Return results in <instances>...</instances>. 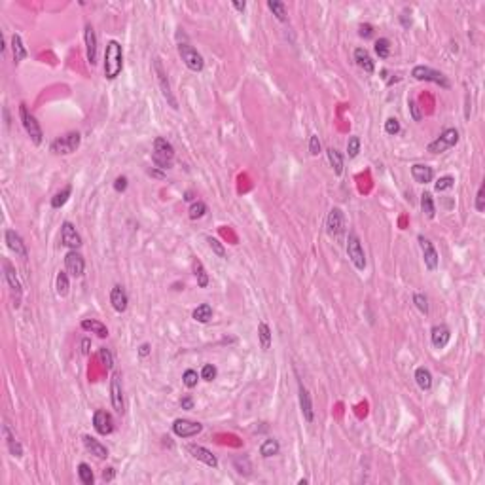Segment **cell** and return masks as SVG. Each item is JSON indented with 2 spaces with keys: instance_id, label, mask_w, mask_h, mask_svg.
<instances>
[{
  "instance_id": "f35d334b",
  "label": "cell",
  "mask_w": 485,
  "mask_h": 485,
  "mask_svg": "<svg viewBox=\"0 0 485 485\" xmlns=\"http://www.w3.org/2000/svg\"><path fill=\"white\" fill-rule=\"evenodd\" d=\"M55 288H57V294L61 298H65L68 294V288H70V282H68V275L65 271H61L57 275V281H55Z\"/></svg>"
},
{
  "instance_id": "c3c4849f",
  "label": "cell",
  "mask_w": 485,
  "mask_h": 485,
  "mask_svg": "<svg viewBox=\"0 0 485 485\" xmlns=\"http://www.w3.org/2000/svg\"><path fill=\"white\" fill-rule=\"evenodd\" d=\"M385 131H387V135H398V133H400V123H398V119L396 118L387 119V121H385Z\"/></svg>"
},
{
  "instance_id": "74e56055",
  "label": "cell",
  "mask_w": 485,
  "mask_h": 485,
  "mask_svg": "<svg viewBox=\"0 0 485 485\" xmlns=\"http://www.w3.org/2000/svg\"><path fill=\"white\" fill-rule=\"evenodd\" d=\"M78 476H80V479H82V483L84 485H93L95 477H93V472H91V466H89V464L80 462V464H78Z\"/></svg>"
},
{
  "instance_id": "7a4b0ae2",
  "label": "cell",
  "mask_w": 485,
  "mask_h": 485,
  "mask_svg": "<svg viewBox=\"0 0 485 485\" xmlns=\"http://www.w3.org/2000/svg\"><path fill=\"white\" fill-rule=\"evenodd\" d=\"M152 161L155 167L159 169H171L173 161H175V148L167 138L157 136L153 140V152H152Z\"/></svg>"
},
{
  "instance_id": "9a60e30c",
  "label": "cell",
  "mask_w": 485,
  "mask_h": 485,
  "mask_svg": "<svg viewBox=\"0 0 485 485\" xmlns=\"http://www.w3.org/2000/svg\"><path fill=\"white\" fill-rule=\"evenodd\" d=\"M419 245H421V250H423V258H425V265L430 269V271H434L436 267H438V262H440V258H438V252H436V248L432 247V243L428 241V239H425L423 235H419Z\"/></svg>"
},
{
  "instance_id": "be15d7a7",
  "label": "cell",
  "mask_w": 485,
  "mask_h": 485,
  "mask_svg": "<svg viewBox=\"0 0 485 485\" xmlns=\"http://www.w3.org/2000/svg\"><path fill=\"white\" fill-rule=\"evenodd\" d=\"M400 19H402V25H404V27H409V25H411V19H408V14H402Z\"/></svg>"
},
{
  "instance_id": "484cf974",
  "label": "cell",
  "mask_w": 485,
  "mask_h": 485,
  "mask_svg": "<svg viewBox=\"0 0 485 485\" xmlns=\"http://www.w3.org/2000/svg\"><path fill=\"white\" fill-rule=\"evenodd\" d=\"M84 445L85 449L91 453V455H95L97 459H106L108 457V449L101 442H97L95 438H91V436H84Z\"/></svg>"
},
{
  "instance_id": "f907efd6",
  "label": "cell",
  "mask_w": 485,
  "mask_h": 485,
  "mask_svg": "<svg viewBox=\"0 0 485 485\" xmlns=\"http://www.w3.org/2000/svg\"><path fill=\"white\" fill-rule=\"evenodd\" d=\"M201 377H203L205 381H213L214 377H216V366H213V364H205L203 370H201Z\"/></svg>"
},
{
  "instance_id": "ba28073f",
  "label": "cell",
  "mask_w": 485,
  "mask_h": 485,
  "mask_svg": "<svg viewBox=\"0 0 485 485\" xmlns=\"http://www.w3.org/2000/svg\"><path fill=\"white\" fill-rule=\"evenodd\" d=\"M179 53H180V57H182V61H184V65H186L190 70H194V72H201V70H203L205 61H203V57H201V53H199L196 48H192L190 44H180Z\"/></svg>"
},
{
  "instance_id": "277c9868",
  "label": "cell",
  "mask_w": 485,
  "mask_h": 485,
  "mask_svg": "<svg viewBox=\"0 0 485 485\" xmlns=\"http://www.w3.org/2000/svg\"><path fill=\"white\" fill-rule=\"evenodd\" d=\"M411 76L415 78V80H419V82H432V84L442 85L443 89H449V87H451L449 80L443 76L442 72H438V70H434V68H430V67L419 65V67H415L413 70H411Z\"/></svg>"
},
{
  "instance_id": "d6986e66",
  "label": "cell",
  "mask_w": 485,
  "mask_h": 485,
  "mask_svg": "<svg viewBox=\"0 0 485 485\" xmlns=\"http://www.w3.org/2000/svg\"><path fill=\"white\" fill-rule=\"evenodd\" d=\"M4 237H6V243H8L10 250L16 252V256H19V258L25 260L27 256H29V252H27V247H25V243H23V239H21V235L16 233L14 230H6Z\"/></svg>"
},
{
  "instance_id": "f6af8a7d",
  "label": "cell",
  "mask_w": 485,
  "mask_h": 485,
  "mask_svg": "<svg viewBox=\"0 0 485 485\" xmlns=\"http://www.w3.org/2000/svg\"><path fill=\"white\" fill-rule=\"evenodd\" d=\"M358 152H360V138L351 136L349 142H347V153H349V157H357Z\"/></svg>"
},
{
  "instance_id": "680465c9",
  "label": "cell",
  "mask_w": 485,
  "mask_h": 485,
  "mask_svg": "<svg viewBox=\"0 0 485 485\" xmlns=\"http://www.w3.org/2000/svg\"><path fill=\"white\" fill-rule=\"evenodd\" d=\"M114 476H116V470L114 468H106L104 472H102V479H104V481H112Z\"/></svg>"
},
{
  "instance_id": "7bdbcfd3",
  "label": "cell",
  "mask_w": 485,
  "mask_h": 485,
  "mask_svg": "<svg viewBox=\"0 0 485 485\" xmlns=\"http://www.w3.org/2000/svg\"><path fill=\"white\" fill-rule=\"evenodd\" d=\"M199 375H197L196 370H186L184 372V375H182V381H184V385H186L188 389H194V387H197V379Z\"/></svg>"
},
{
  "instance_id": "91938a15",
  "label": "cell",
  "mask_w": 485,
  "mask_h": 485,
  "mask_svg": "<svg viewBox=\"0 0 485 485\" xmlns=\"http://www.w3.org/2000/svg\"><path fill=\"white\" fill-rule=\"evenodd\" d=\"M138 355H140V357H148V355H150V345H148V343H142L140 349H138Z\"/></svg>"
},
{
  "instance_id": "6da1fadb",
  "label": "cell",
  "mask_w": 485,
  "mask_h": 485,
  "mask_svg": "<svg viewBox=\"0 0 485 485\" xmlns=\"http://www.w3.org/2000/svg\"><path fill=\"white\" fill-rule=\"evenodd\" d=\"M123 68V51H121V46L116 40H110L106 44V50H104V76L108 80H114V78L119 76Z\"/></svg>"
},
{
  "instance_id": "ab89813d",
  "label": "cell",
  "mask_w": 485,
  "mask_h": 485,
  "mask_svg": "<svg viewBox=\"0 0 485 485\" xmlns=\"http://www.w3.org/2000/svg\"><path fill=\"white\" fill-rule=\"evenodd\" d=\"M375 53L379 55V59H387L389 53H391V42L387 38H379L375 42Z\"/></svg>"
},
{
  "instance_id": "94428289",
  "label": "cell",
  "mask_w": 485,
  "mask_h": 485,
  "mask_svg": "<svg viewBox=\"0 0 485 485\" xmlns=\"http://www.w3.org/2000/svg\"><path fill=\"white\" fill-rule=\"evenodd\" d=\"M233 8L239 10V12H245V8H247V4H245V2H233Z\"/></svg>"
},
{
  "instance_id": "b9f144b4",
  "label": "cell",
  "mask_w": 485,
  "mask_h": 485,
  "mask_svg": "<svg viewBox=\"0 0 485 485\" xmlns=\"http://www.w3.org/2000/svg\"><path fill=\"white\" fill-rule=\"evenodd\" d=\"M194 269H196L197 284H199L201 288H207V284H209V275L205 273V269H203V265H201V262H196V264H194Z\"/></svg>"
},
{
  "instance_id": "7c38bea8",
  "label": "cell",
  "mask_w": 485,
  "mask_h": 485,
  "mask_svg": "<svg viewBox=\"0 0 485 485\" xmlns=\"http://www.w3.org/2000/svg\"><path fill=\"white\" fill-rule=\"evenodd\" d=\"M93 426L101 436H108L114 432V419H112V415L108 411L97 409L93 413Z\"/></svg>"
},
{
  "instance_id": "f546056e",
  "label": "cell",
  "mask_w": 485,
  "mask_h": 485,
  "mask_svg": "<svg viewBox=\"0 0 485 485\" xmlns=\"http://www.w3.org/2000/svg\"><path fill=\"white\" fill-rule=\"evenodd\" d=\"M415 381H417L419 389L430 391V387H432V375H430V372L426 368H417L415 370Z\"/></svg>"
},
{
  "instance_id": "ac0fdd59",
  "label": "cell",
  "mask_w": 485,
  "mask_h": 485,
  "mask_svg": "<svg viewBox=\"0 0 485 485\" xmlns=\"http://www.w3.org/2000/svg\"><path fill=\"white\" fill-rule=\"evenodd\" d=\"M84 40H85L87 63H89V65H95V63H97V34H95V29L91 25H85Z\"/></svg>"
},
{
  "instance_id": "7402d4cb",
  "label": "cell",
  "mask_w": 485,
  "mask_h": 485,
  "mask_svg": "<svg viewBox=\"0 0 485 485\" xmlns=\"http://www.w3.org/2000/svg\"><path fill=\"white\" fill-rule=\"evenodd\" d=\"M430 340H432V345L436 349H443L451 340V332H449V328L445 324H436L432 328V332H430Z\"/></svg>"
},
{
  "instance_id": "816d5d0a",
  "label": "cell",
  "mask_w": 485,
  "mask_h": 485,
  "mask_svg": "<svg viewBox=\"0 0 485 485\" xmlns=\"http://www.w3.org/2000/svg\"><path fill=\"white\" fill-rule=\"evenodd\" d=\"M309 152H311V155H318L320 153V140H318L316 135H311V138H309Z\"/></svg>"
},
{
  "instance_id": "4fadbf2b",
  "label": "cell",
  "mask_w": 485,
  "mask_h": 485,
  "mask_svg": "<svg viewBox=\"0 0 485 485\" xmlns=\"http://www.w3.org/2000/svg\"><path fill=\"white\" fill-rule=\"evenodd\" d=\"M65 267H67V273L72 275V277H82L85 271V262L84 256L80 254L78 250H70L65 256Z\"/></svg>"
},
{
  "instance_id": "e0dca14e",
  "label": "cell",
  "mask_w": 485,
  "mask_h": 485,
  "mask_svg": "<svg viewBox=\"0 0 485 485\" xmlns=\"http://www.w3.org/2000/svg\"><path fill=\"white\" fill-rule=\"evenodd\" d=\"M2 267H4V279L8 281L12 292L16 294V307H19V301H21V282H19V279H17L16 269H14V265L10 264L8 260L2 262Z\"/></svg>"
},
{
  "instance_id": "e575fe53",
  "label": "cell",
  "mask_w": 485,
  "mask_h": 485,
  "mask_svg": "<svg viewBox=\"0 0 485 485\" xmlns=\"http://www.w3.org/2000/svg\"><path fill=\"white\" fill-rule=\"evenodd\" d=\"M421 209H423V213L426 214V218H434L436 205H434V199H432V194L425 192V194L421 196Z\"/></svg>"
},
{
  "instance_id": "5bb4252c",
  "label": "cell",
  "mask_w": 485,
  "mask_h": 485,
  "mask_svg": "<svg viewBox=\"0 0 485 485\" xmlns=\"http://www.w3.org/2000/svg\"><path fill=\"white\" fill-rule=\"evenodd\" d=\"M61 241L70 250H78V248L82 247V237H80V233H78L76 228L70 222H65L63 224V228H61Z\"/></svg>"
},
{
  "instance_id": "60d3db41",
  "label": "cell",
  "mask_w": 485,
  "mask_h": 485,
  "mask_svg": "<svg viewBox=\"0 0 485 485\" xmlns=\"http://www.w3.org/2000/svg\"><path fill=\"white\" fill-rule=\"evenodd\" d=\"M205 214H207V205L203 201L192 203V207H190V218L192 220H199V218H203Z\"/></svg>"
},
{
  "instance_id": "d6a6232c",
  "label": "cell",
  "mask_w": 485,
  "mask_h": 485,
  "mask_svg": "<svg viewBox=\"0 0 485 485\" xmlns=\"http://www.w3.org/2000/svg\"><path fill=\"white\" fill-rule=\"evenodd\" d=\"M194 318H196L197 322L201 324H207L211 318H213V307L209 305V303H201L199 307H196L194 309Z\"/></svg>"
},
{
  "instance_id": "30bf717a",
  "label": "cell",
  "mask_w": 485,
  "mask_h": 485,
  "mask_svg": "<svg viewBox=\"0 0 485 485\" xmlns=\"http://www.w3.org/2000/svg\"><path fill=\"white\" fill-rule=\"evenodd\" d=\"M203 430L201 423L196 421H188V419H177L173 423V432L179 436V438H194Z\"/></svg>"
},
{
  "instance_id": "3957f363",
  "label": "cell",
  "mask_w": 485,
  "mask_h": 485,
  "mask_svg": "<svg viewBox=\"0 0 485 485\" xmlns=\"http://www.w3.org/2000/svg\"><path fill=\"white\" fill-rule=\"evenodd\" d=\"M19 118H21V123H23V127H25L27 135L31 136V140H33L34 144L38 146L40 142H42V127L38 125V121H36V118H34L31 112L27 110V104H19Z\"/></svg>"
},
{
  "instance_id": "db71d44e",
  "label": "cell",
  "mask_w": 485,
  "mask_h": 485,
  "mask_svg": "<svg viewBox=\"0 0 485 485\" xmlns=\"http://www.w3.org/2000/svg\"><path fill=\"white\" fill-rule=\"evenodd\" d=\"M408 104H409V112H411V119H413V121H421L423 114H421V110H419L417 102L411 99V101H409Z\"/></svg>"
},
{
  "instance_id": "44dd1931",
  "label": "cell",
  "mask_w": 485,
  "mask_h": 485,
  "mask_svg": "<svg viewBox=\"0 0 485 485\" xmlns=\"http://www.w3.org/2000/svg\"><path fill=\"white\" fill-rule=\"evenodd\" d=\"M299 408H301V415L307 423H313L315 419V411H313V402H311V394L303 385L299 383Z\"/></svg>"
},
{
  "instance_id": "8d00e7d4",
  "label": "cell",
  "mask_w": 485,
  "mask_h": 485,
  "mask_svg": "<svg viewBox=\"0 0 485 485\" xmlns=\"http://www.w3.org/2000/svg\"><path fill=\"white\" fill-rule=\"evenodd\" d=\"M70 194H72V188H70V186L63 188L61 192H57L55 196L51 197V207H53V209H61V207H63V205L68 201Z\"/></svg>"
},
{
  "instance_id": "603a6c76",
  "label": "cell",
  "mask_w": 485,
  "mask_h": 485,
  "mask_svg": "<svg viewBox=\"0 0 485 485\" xmlns=\"http://www.w3.org/2000/svg\"><path fill=\"white\" fill-rule=\"evenodd\" d=\"M110 303H112V307H114V311H118V313H123V311L127 309L129 298H127V292H125L123 286L116 284V286L110 290Z\"/></svg>"
},
{
  "instance_id": "6125c7cd",
  "label": "cell",
  "mask_w": 485,
  "mask_h": 485,
  "mask_svg": "<svg viewBox=\"0 0 485 485\" xmlns=\"http://www.w3.org/2000/svg\"><path fill=\"white\" fill-rule=\"evenodd\" d=\"M82 353H84V355H87V353H89V340L82 341Z\"/></svg>"
},
{
  "instance_id": "5b68a950",
  "label": "cell",
  "mask_w": 485,
  "mask_h": 485,
  "mask_svg": "<svg viewBox=\"0 0 485 485\" xmlns=\"http://www.w3.org/2000/svg\"><path fill=\"white\" fill-rule=\"evenodd\" d=\"M457 142H459V131L449 127V129H445L438 138H434L430 144L426 146V150H428L430 153H442V152H445V150L453 148Z\"/></svg>"
},
{
  "instance_id": "681fc988",
  "label": "cell",
  "mask_w": 485,
  "mask_h": 485,
  "mask_svg": "<svg viewBox=\"0 0 485 485\" xmlns=\"http://www.w3.org/2000/svg\"><path fill=\"white\" fill-rule=\"evenodd\" d=\"M99 358H101V362L104 364V366L110 370L112 366H114V358H112V353L106 347H101L99 349Z\"/></svg>"
},
{
  "instance_id": "8fae6325",
  "label": "cell",
  "mask_w": 485,
  "mask_h": 485,
  "mask_svg": "<svg viewBox=\"0 0 485 485\" xmlns=\"http://www.w3.org/2000/svg\"><path fill=\"white\" fill-rule=\"evenodd\" d=\"M153 70H155V74H157V82H159V87H161V93L163 97L169 101V104L177 110L179 108V104H177V99H175V95H173V91H171V84L169 80H167V74H165V70H163V65L159 59L153 61Z\"/></svg>"
},
{
  "instance_id": "6f0895ef",
  "label": "cell",
  "mask_w": 485,
  "mask_h": 485,
  "mask_svg": "<svg viewBox=\"0 0 485 485\" xmlns=\"http://www.w3.org/2000/svg\"><path fill=\"white\" fill-rule=\"evenodd\" d=\"M180 406H182V409H194V400H192V396H184V398L180 400Z\"/></svg>"
},
{
  "instance_id": "d590c367",
  "label": "cell",
  "mask_w": 485,
  "mask_h": 485,
  "mask_svg": "<svg viewBox=\"0 0 485 485\" xmlns=\"http://www.w3.org/2000/svg\"><path fill=\"white\" fill-rule=\"evenodd\" d=\"M279 442L277 440H273V438H269V440H265L264 443H262V447H260V455L262 457H265V459H269V457H275L277 453H279Z\"/></svg>"
},
{
  "instance_id": "f5cc1de1",
  "label": "cell",
  "mask_w": 485,
  "mask_h": 485,
  "mask_svg": "<svg viewBox=\"0 0 485 485\" xmlns=\"http://www.w3.org/2000/svg\"><path fill=\"white\" fill-rule=\"evenodd\" d=\"M476 209L479 211V213H483L485 211V188L479 186V190H477V196H476Z\"/></svg>"
},
{
  "instance_id": "83f0119b",
  "label": "cell",
  "mask_w": 485,
  "mask_h": 485,
  "mask_svg": "<svg viewBox=\"0 0 485 485\" xmlns=\"http://www.w3.org/2000/svg\"><path fill=\"white\" fill-rule=\"evenodd\" d=\"M82 328L85 332H91L95 336H99V338H106L108 336V328L102 322H99V320H93V318H84L82 320Z\"/></svg>"
},
{
  "instance_id": "11a10c76",
  "label": "cell",
  "mask_w": 485,
  "mask_h": 485,
  "mask_svg": "<svg viewBox=\"0 0 485 485\" xmlns=\"http://www.w3.org/2000/svg\"><path fill=\"white\" fill-rule=\"evenodd\" d=\"M358 34H360L362 38H372V34H374V27L370 25V23H364V25L358 27Z\"/></svg>"
},
{
  "instance_id": "f1b7e54d",
  "label": "cell",
  "mask_w": 485,
  "mask_h": 485,
  "mask_svg": "<svg viewBox=\"0 0 485 485\" xmlns=\"http://www.w3.org/2000/svg\"><path fill=\"white\" fill-rule=\"evenodd\" d=\"M12 51H14V63H21V61L25 59L27 55V48L23 46V40H21V36L19 34H14L12 36Z\"/></svg>"
},
{
  "instance_id": "cb8c5ba5",
  "label": "cell",
  "mask_w": 485,
  "mask_h": 485,
  "mask_svg": "<svg viewBox=\"0 0 485 485\" xmlns=\"http://www.w3.org/2000/svg\"><path fill=\"white\" fill-rule=\"evenodd\" d=\"M411 177L419 184H428V182H432V179H434V171H432V167H428V165L417 163V165L411 167Z\"/></svg>"
},
{
  "instance_id": "1f68e13d",
  "label": "cell",
  "mask_w": 485,
  "mask_h": 485,
  "mask_svg": "<svg viewBox=\"0 0 485 485\" xmlns=\"http://www.w3.org/2000/svg\"><path fill=\"white\" fill-rule=\"evenodd\" d=\"M326 155H328V161H330V165H332L334 173L340 177L341 173H343V157H341V153L336 150V148H328L326 150Z\"/></svg>"
},
{
  "instance_id": "8992f818",
  "label": "cell",
  "mask_w": 485,
  "mask_h": 485,
  "mask_svg": "<svg viewBox=\"0 0 485 485\" xmlns=\"http://www.w3.org/2000/svg\"><path fill=\"white\" fill-rule=\"evenodd\" d=\"M347 254H349L351 262H353V265L357 267L358 271H364L366 269V254H364L362 245H360V239L357 237L355 231H351L349 239H347Z\"/></svg>"
},
{
  "instance_id": "52a82bcc",
  "label": "cell",
  "mask_w": 485,
  "mask_h": 485,
  "mask_svg": "<svg viewBox=\"0 0 485 485\" xmlns=\"http://www.w3.org/2000/svg\"><path fill=\"white\" fill-rule=\"evenodd\" d=\"M80 140H82L80 133H68L65 136H59V138H55L51 142V152L61 153V155H68V153L76 152V148L80 146Z\"/></svg>"
},
{
  "instance_id": "9f6ffc18",
  "label": "cell",
  "mask_w": 485,
  "mask_h": 485,
  "mask_svg": "<svg viewBox=\"0 0 485 485\" xmlns=\"http://www.w3.org/2000/svg\"><path fill=\"white\" fill-rule=\"evenodd\" d=\"M114 190L116 192H125L127 190V179L125 177H118V179L114 180Z\"/></svg>"
},
{
  "instance_id": "4dcf8cb0",
  "label": "cell",
  "mask_w": 485,
  "mask_h": 485,
  "mask_svg": "<svg viewBox=\"0 0 485 485\" xmlns=\"http://www.w3.org/2000/svg\"><path fill=\"white\" fill-rule=\"evenodd\" d=\"M267 8L273 12V16L277 17L279 21H282V23H286L288 21V14H286V6H284V2H281V0H269L267 2Z\"/></svg>"
},
{
  "instance_id": "836d02e7",
  "label": "cell",
  "mask_w": 485,
  "mask_h": 485,
  "mask_svg": "<svg viewBox=\"0 0 485 485\" xmlns=\"http://www.w3.org/2000/svg\"><path fill=\"white\" fill-rule=\"evenodd\" d=\"M258 338H260V345H262L264 351H267L271 347V328L265 322L258 324Z\"/></svg>"
},
{
  "instance_id": "bcb514c9",
  "label": "cell",
  "mask_w": 485,
  "mask_h": 485,
  "mask_svg": "<svg viewBox=\"0 0 485 485\" xmlns=\"http://www.w3.org/2000/svg\"><path fill=\"white\" fill-rule=\"evenodd\" d=\"M413 303H415V307H417L421 313H425V315L428 313V299H426L425 294H419L417 292V294L413 296Z\"/></svg>"
},
{
  "instance_id": "7dc6e473",
  "label": "cell",
  "mask_w": 485,
  "mask_h": 485,
  "mask_svg": "<svg viewBox=\"0 0 485 485\" xmlns=\"http://www.w3.org/2000/svg\"><path fill=\"white\" fill-rule=\"evenodd\" d=\"M207 243H209L211 250H213V252L218 256V258H226V250H224V247H222V243L218 241V239L209 237V239H207Z\"/></svg>"
},
{
  "instance_id": "ee69618b",
  "label": "cell",
  "mask_w": 485,
  "mask_h": 485,
  "mask_svg": "<svg viewBox=\"0 0 485 485\" xmlns=\"http://www.w3.org/2000/svg\"><path fill=\"white\" fill-rule=\"evenodd\" d=\"M453 184H455V179L449 177V175H445V177H442V179H438L434 188H436V192H445V190L453 188Z\"/></svg>"
},
{
  "instance_id": "4316f807",
  "label": "cell",
  "mask_w": 485,
  "mask_h": 485,
  "mask_svg": "<svg viewBox=\"0 0 485 485\" xmlns=\"http://www.w3.org/2000/svg\"><path fill=\"white\" fill-rule=\"evenodd\" d=\"M355 61H357V65L364 72H368V74H372L375 70V65L374 61H372V57H370V53H368L364 48H358V50H355Z\"/></svg>"
},
{
  "instance_id": "2e32d148",
  "label": "cell",
  "mask_w": 485,
  "mask_h": 485,
  "mask_svg": "<svg viewBox=\"0 0 485 485\" xmlns=\"http://www.w3.org/2000/svg\"><path fill=\"white\" fill-rule=\"evenodd\" d=\"M110 400L112 408L121 413L123 411V391H121V375L119 374H114L110 379Z\"/></svg>"
},
{
  "instance_id": "ffe728a7",
  "label": "cell",
  "mask_w": 485,
  "mask_h": 485,
  "mask_svg": "<svg viewBox=\"0 0 485 485\" xmlns=\"http://www.w3.org/2000/svg\"><path fill=\"white\" fill-rule=\"evenodd\" d=\"M188 451L192 453V457H194V459L201 460V462H205V464H207V466H211V468H216V466H218V459H216V457H214V455L209 451V449L201 447V445L190 443V445H188Z\"/></svg>"
},
{
  "instance_id": "d4e9b609",
  "label": "cell",
  "mask_w": 485,
  "mask_h": 485,
  "mask_svg": "<svg viewBox=\"0 0 485 485\" xmlns=\"http://www.w3.org/2000/svg\"><path fill=\"white\" fill-rule=\"evenodd\" d=\"M2 434H4V438H6V445H8V451L14 455V457H23V447H21V443L17 442V438H16V434L10 430V426L8 425H4L2 426Z\"/></svg>"
},
{
  "instance_id": "9c48e42d",
  "label": "cell",
  "mask_w": 485,
  "mask_h": 485,
  "mask_svg": "<svg viewBox=\"0 0 485 485\" xmlns=\"http://www.w3.org/2000/svg\"><path fill=\"white\" fill-rule=\"evenodd\" d=\"M326 231L334 239H341L345 231V216L341 213V209H332L328 218H326Z\"/></svg>"
}]
</instances>
